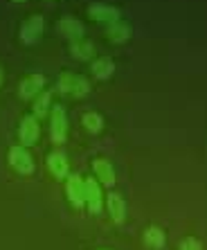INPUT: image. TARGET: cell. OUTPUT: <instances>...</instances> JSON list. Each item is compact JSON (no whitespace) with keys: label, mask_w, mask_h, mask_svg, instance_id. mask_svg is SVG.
<instances>
[{"label":"cell","mask_w":207,"mask_h":250,"mask_svg":"<svg viewBox=\"0 0 207 250\" xmlns=\"http://www.w3.org/2000/svg\"><path fill=\"white\" fill-rule=\"evenodd\" d=\"M59 90L72 97H83L90 90V83L83 75H75V72H61L59 77Z\"/></svg>","instance_id":"cell-1"},{"label":"cell","mask_w":207,"mask_h":250,"mask_svg":"<svg viewBox=\"0 0 207 250\" xmlns=\"http://www.w3.org/2000/svg\"><path fill=\"white\" fill-rule=\"evenodd\" d=\"M50 135H52V142L61 145L68 135V117H65V108L63 106H52V113H50Z\"/></svg>","instance_id":"cell-2"},{"label":"cell","mask_w":207,"mask_h":250,"mask_svg":"<svg viewBox=\"0 0 207 250\" xmlns=\"http://www.w3.org/2000/svg\"><path fill=\"white\" fill-rule=\"evenodd\" d=\"M9 165L16 169L18 174H23V176H29L32 171H34V160H32V156H29L27 149L21 146V145H16V146L9 149Z\"/></svg>","instance_id":"cell-3"},{"label":"cell","mask_w":207,"mask_h":250,"mask_svg":"<svg viewBox=\"0 0 207 250\" xmlns=\"http://www.w3.org/2000/svg\"><path fill=\"white\" fill-rule=\"evenodd\" d=\"M41 135V126H39V120L34 115H25L21 120V126H18V138H21V146H32L36 145V140Z\"/></svg>","instance_id":"cell-4"},{"label":"cell","mask_w":207,"mask_h":250,"mask_svg":"<svg viewBox=\"0 0 207 250\" xmlns=\"http://www.w3.org/2000/svg\"><path fill=\"white\" fill-rule=\"evenodd\" d=\"M43 27H45V21L41 16H29L23 25H21V41L27 43V45H34L43 36Z\"/></svg>","instance_id":"cell-5"},{"label":"cell","mask_w":207,"mask_h":250,"mask_svg":"<svg viewBox=\"0 0 207 250\" xmlns=\"http://www.w3.org/2000/svg\"><path fill=\"white\" fill-rule=\"evenodd\" d=\"M45 90V77L43 75H29L25 77L21 86H18V95L23 99H34L36 95H41Z\"/></svg>","instance_id":"cell-6"},{"label":"cell","mask_w":207,"mask_h":250,"mask_svg":"<svg viewBox=\"0 0 207 250\" xmlns=\"http://www.w3.org/2000/svg\"><path fill=\"white\" fill-rule=\"evenodd\" d=\"M57 29L65 36V39H70V41H79V39H83V23L77 21V18H72V16L61 18V21L57 23Z\"/></svg>","instance_id":"cell-7"},{"label":"cell","mask_w":207,"mask_h":250,"mask_svg":"<svg viewBox=\"0 0 207 250\" xmlns=\"http://www.w3.org/2000/svg\"><path fill=\"white\" fill-rule=\"evenodd\" d=\"M65 192H68L70 203L75 208H81L86 203V194H83V178L81 176H70L68 183H65Z\"/></svg>","instance_id":"cell-8"},{"label":"cell","mask_w":207,"mask_h":250,"mask_svg":"<svg viewBox=\"0 0 207 250\" xmlns=\"http://www.w3.org/2000/svg\"><path fill=\"white\" fill-rule=\"evenodd\" d=\"M83 194H86V205L92 212L102 209V187L95 178H86L83 181Z\"/></svg>","instance_id":"cell-9"},{"label":"cell","mask_w":207,"mask_h":250,"mask_svg":"<svg viewBox=\"0 0 207 250\" xmlns=\"http://www.w3.org/2000/svg\"><path fill=\"white\" fill-rule=\"evenodd\" d=\"M88 14H90V18L99 21V23H108L110 25V23H115V21H120V12H117L115 7L102 5V2L88 7Z\"/></svg>","instance_id":"cell-10"},{"label":"cell","mask_w":207,"mask_h":250,"mask_svg":"<svg viewBox=\"0 0 207 250\" xmlns=\"http://www.w3.org/2000/svg\"><path fill=\"white\" fill-rule=\"evenodd\" d=\"M92 171H95V176H97V181L102 183V185L110 187L115 183V169H113V165H110L108 160H104V158H97V160L92 163Z\"/></svg>","instance_id":"cell-11"},{"label":"cell","mask_w":207,"mask_h":250,"mask_svg":"<svg viewBox=\"0 0 207 250\" xmlns=\"http://www.w3.org/2000/svg\"><path fill=\"white\" fill-rule=\"evenodd\" d=\"M47 169L52 171V176L54 178H65L68 176V158L63 156L61 151H52L50 156H47Z\"/></svg>","instance_id":"cell-12"},{"label":"cell","mask_w":207,"mask_h":250,"mask_svg":"<svg viewBox=\"0 0 207 250\" xmlns=\"http://www.w3.org/2000/svg\"><path fill=\"white\" fill-rule=\"evenodd\" d=\"M92 75L95 79H108L113 72H115V63H113V59L110 57H99L92 61Z\"/></svg>","instance_id":"cell-13"},{"label":"cell","mask_w":207,"mask_h":250,"mask_svg":"<svg viewBox=\"0 0 207 250\" xmlns=\"http://www.w3.org/2000/svg\"><path fill=\"white\" fill-rule=\"evenodd\" d=\"M106 36H108L113 43H124L131 36V25L124 23V21H115L110 23L108 29H106Z\"/></svg>","instance_id":"cell-14"},{"label":"cell","mask_w":207,"mask_h":250,"mask_svg":"<svg viewBox=\"0 0 207 250\" xmlns=\"http://www.w3.org/2000/svg\"><path fill=\"white\" fill-rule=\"evenodd\" d=\"M108 212H110V216H113L115 223L124 221V216H126V205H124V198H122L120 194H115V192L108 194Z\"/></svg>","instance_id":"cell-15"},{"label":"cell","mask_w":207,"mask_h":250,"mask_svg":"<svg viewBox=\"0 0 207 250\" xmlns=\"http://www.w3.org/2000/svg\"><path fill=\"white\" fill-rule=\"evenodd\" d=\"M81 124L86 126L88 133H99V131L104 128V117L95 111H88V113L81 115Z\"/></svg>","instance_id":"cell-16"},{"label":"cell","mask_w":207,"mask_h":250,"mask_svg":"<svg viewBox=\"0 0 207 250\" xmlns=\"http://www.w3.org/2000/svg\"><path fill=\"white\" fill-rule=\"evenodd\" d=\"M70 52H72V57H75V59H90L92 52H95V47H92L90 41H86V39H79V41H72V45H70Z\"/></svg>","instance_id":"cell-17"},{"label":"cell","mask_w":207,"mask_h":250,"mask_svg":"<svg viewBox=\"0 0 207 250\" xmlns=\"http://www.w3.org/2000/svg\"><path fill=\"white\" fill-rule=\"evenodd\" d=\"M50 102H52V93L50 90H43L41 95L34 97V104H32V111H34V117H43L50 108Z\"/></svg>","instance_id":"cell-18"},{"label":"cell","mask_w":207,"mask_h":250,"mask_svg":"<svg viewBox=\"0 0 207 250\" xmlns=\"http://www.w3.org/2000/svg\"><path fill=\"white\" fill-rule=\"evenodd\" d=\"M144 239H146V244L153 246V248H162V246H165V234H162L160 228H149V232L144 234Z\"/></svg>","instance_id":"cell-19"},{"label":"cell","mask_w":207,"mask_h":250,"mask_svg":"<svg viewBox=\"0 0 207 250\" xmlns=\"http://www.w3.org/2000/svg\"><path fill=\"white\" fill-rule=\"evenodd\" d=\"M180 250H203V246H201V241H198V239L187 237V239H183V244H180Z\"/></svg>","instance_id":"cell-20"},{"label":"cell","mask_w":207,"mask_h":250,"mask_svg":"<svg viewBox=\"0 0 207 250\" xmlns=\"http://www.w3.org/2000/svg\"><path fill=\"white\" fill-rule=\"evenodd\" d=\"M2 79H5V75H2V68H0V86H2Z\"/></svg>","instance_id":"cell-21"},{"label":"cell","mask_w":207,"mask_h":250,"mask_svg":"<svg viewBox=\"0 0 207 250\" xmlns=\"http://www.w3.org/2000/svg\"><path fill=\"white\" fill-rule=\"evenodd\" d=\"M14 2H25V0H14Z\"/></svg>","instance_id":"cell-22"},{"label":"cell","mask_w":207,"mask_h":250,"mask_svg":"<svg viewBox=\"0 0 207 250\" xmlns=\"http://www.w3.org/2000/svg\"><path fill=\"white\" fill-rule=\"evenodd\" d=\"M102 250H108V248H102Z\"/></svg>","instance_id":"cell-23"}]
</instances>
